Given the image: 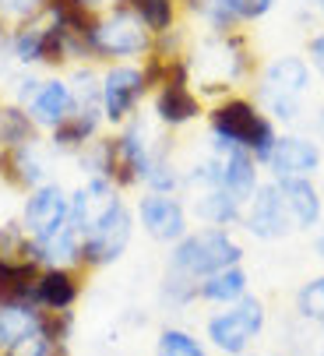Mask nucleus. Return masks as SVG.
Returning <instances> with one entry per match:
<instances>
[{
	"mask_svg": "<svg viewBox=\"0 0 324 356\" xmlns=\"http://www.w3.org/2000/svg\"><path fill=\"white\" fill-rule=\"evenodd\" d=\"M211 134H215V152H229V148H247L254 163L268 166L272 148L279 141L272 120H268L250 99H226L211 110Z\"/></svg>",
	"mask_w": 324,
	"mask_h": 356,
	"instance_id": "obj_1",
	"label": "nucleus"
},
{
	"mask_svg": "<svg viewBox=\"0 0 324 356\" xmlns=\"http://www.w3.org/2000/svg\"><path fill=\"white\" fill-rule=\"evenodd\" d=\"M243 261V247L229 236V229H197V233H187L177 247H173V258H170V268L201 282L222 268H233Z\"/></svg>",
	"mask_w": 324,
	"mask_h": 356,
	"instance_id": "obj_2",
	"label": "nucleus"
},
{
	"mask_svg": "<svg viewBox=\"0 0 324 356\" xmlns=\"http://www.w3.org/2000/svg\"><path fill=\"white\" fill-rule=\"evenodd\" d=\"M131 212L127 205L113 194L88 216V226L81 229V247H78V261L85 265H110L131 243Z\"/></svg>",
	"mask_w": 324,
	"mask_h": 356,
	"instance_id": "obj_3",
	"label": "nucleus"
},
{
	"mask_svg": "<svg viewBox=\"0 0 324 356\" xmlns=\"http://www.w3.org/2000/svg\"><path fill=\"white\" fill-rule=\"evenodd\" d=\"M310 88V64L303 57H275L261 74V103L275 120L293 124Z\"/></svg>",
	"mask_w": 324,
	"mask_h": 356,
	"instance_id": "obj_4",
	"label": "nucleus"
},
{
	"mask_svg": "<svg viewBox=\"0 0 324 356\" xmlns=\"http://www.w3.org/2000/svg\"><path fill=\"white\" fill-rule=\"evenodd\" d=\"M264 332V303L257 296H243L236 303H229V307L222 314H215L208 321V339L211 346L226 353V356H240L247 353V346Z\"/></svg>",
	"mask_w": 324,
	"mask_h": 356,
	"instance_id": "obj_5",
	"label": "nucleus"
},
{
	"mask_svg": "<svg viewBox=\"0 0 324 356\" xmlns=\"http://www.w3.org/2000/svg\"><path fill=\"white\" fill-rule=\"evenodd\" d=\"M71 219V201L64 197V191L57 184H42L32 191L29 205H25V233L32 243H46L53 240Z\"/></svg>",
	"mask_w": 324,
	"mask_h": 356,
	"instance_id": "obj_6",
	"label": "nucleus"
},
{
	"mask_svg": "<svg viewBox=\"0 0 324 356\" xmlns=\"http://www.w3.org/2000/svg\"><path fill=\"white\" fill-rule=\"evenodd\" d=\"M152 46L148 25L127 8L95 25V54L102 57H138Z\"/></svg>",
	"mask_w": 324,
	"mask_h": 356,
	"instance_id": "obj_7",
	"label": "nucleus"
},
{
	"mask_svg": "<svg viewBox=\"0 0 324 356\" xmlns=\"http://www.w3.org/2000/svg\"><path fill=\"white\" fill-rule=\"evenodd\" d=\"M187 64L180 57H170L166 60V85L159 88L155 95V113L162 124H170V127H180L187 120H194L201 113V103H197V95L187 88Z\"/></svg>",
	"mask_w": 324,
	"mask_h": 356,
	"instance_id": "obj_8",
	"label": "nucleus"
},
{
	"mask_svg": "<svg viewBox=\"0 0 324 356\" xmlns=\"http://www.w3.org/2000/svg\"><path fill=\"white\" fill-rule=\"evenodd\" d=\"M243 226L257 240H282L293 229V219L286 212V201H282L275 180L272 184H261L254 191V197L247 201V209H243Z\"/></svg>",
	"mask_w": 324,
	"mask_h": 356,
	"instance_id": "obj_9",
	"label": "nucleus"
},
{
	"mask_svg": "<svg viewBox=\"0 0 324 356\" xmlns=\"http://www.w3.org/2000/svg\"><path fill=\"white\" fill-rule=\"evenodd\" d=\"M138 216H141V226L152 240L159 243H180L187 236V212L177 197L170 194H148L141 197L138 205Z\"/></svg>",
	"mask_w": 324,
	"mask_h": 356,
	"instance_id": "obj_10",
	"label": "nucleus"
},
{
	"mask_svg": "<svg viewBox=\"0 0 324 356\" xmlns=\"http://www.w3.org/2000/svg\"><path fill=\"white\" fill-rule=\"evenodd\" d=\"M268 170H272L275 180H293V177L310 180L321 170V145L307 141V138H296V134H282L272 148Z\"/></svg>",
	"mask_w": 324,
	"mask_h": 356,
	"instance_id": "obj_11",
	"label": "nucleus"
},
{
	"mask_svg": "<svg viewBox=\"0 0 324 356\" xmlns=\"http://www.w3.org/2000/svg\"><path fill=\"white\" fill-rule=\"evenodd\" d=\"M145 78L141 71L134 67H113L110 74H106V81L99 85V106L102 113L110 117V120H124L134 106H138V99L145 95Z\"/></svg>",
	"mask_w": 324,
	"mask_h": 356,
	"instance_id": "obj_12",
	"label": "nucleus"
},
{
	"mask_svg": "<svg viewBox=\"0 0 324 356\" xmlns=\"http://www.w3.org/2000/svg\"><path fill=\"white\" fill-rule=\"evenodd\" d=\"M282 201H286V212L293 219V229H314L324 216V201L317 194V187L303 177H293V180H275Z\"/></svg>",
	"mask_w": 324,
	"mask_h": 356,
	"instance_id": "obj_13",
	"label": "nucleus"
},
{
	"mask_svg": "<svg viewBox=\"0 0 324 356\" xmlns=\"http://www.w3.org/2000/svg\"><path fill=\"white\" fill-rule=\"evenodd\" d=\"M219 159H222V180H219V187L229 191L236 201H250L254 191L261 187L254 156H250L247 148H229V152H222Z\"/></svg>",
	"mask_w": 324,
	"mask_h": 356,
	"instance_id": "obj_14",
	"label": "nucleus"
},
{
	"mask_svg": "<svg viewBox=\"0 0 324 356\" xmlns=\"http://www.w3.org/2000/svg\"><path fill=\"white\" fill-rule=\"evenodd\" d=\"M194 216L201 222H208L211 229H229V226L243 222V201H236L222 187H211L194 197Z\"/></svg>",
	"mask_w": 324,
	"mask_h": 356,
	"instance_id": "obj_15",
	"label": "nucleus"
},
{
	"mask_svg": "<svg viewBox=\"0 0 324 356\" xmlns=\"http://www.w3.org/2000/svg\"><path fill=\"white\" fill-rule=\"evenodd\" d=\"M39 321H42V311L35 303H4L0 307V349H15L18 342L39 335Z\"/></svg>",
	"mask_w": 324,
	"mask_h": 356,
	"instance_id": "obj_16",
	"label": "nucleus"
},
{
	"mask_svg": "<svg viewBox=\"0 0 324 356\" xmlns=\"http://www.w3.org/2000/svg\"><path fill=\"white\" fill-rule=\"evenodd\" d=\"M35 282H39L35 261L0 258V307L4 303H35Z\"/></svg>",
	"mask_w": 324,
	"mask_h": 356,
	"instance_id": "obj_17",
	"label": "nucleus"
},
{
	"mask_svg": "<svg viewBox=\"0 0 324 356\" xmlns=\"http://www.w3.org/2000/svg\"><path fill=\"white\" fill-rule=\"evenodd\" d=\"M74 300H78V279H74L67 268L39 272V282H35V307L67 311Z\"/></svg>",
	"mask_w": 324,
	"mask_h": 356,
	"instance_id": "obj_18",
	"label": "nucleus"
},
{
	"mask_svg": "<svg viewBox=\"0 0 324 356\" xmlns=\"http://www.w3.org/2000/svg\"><path fill=\"white\" fill-rule=\"evenodd\" d=\"M74 110V95L64 81H46L32 99V117L46 127H60Z\"/></svg>",
	"mask_w": 324,
	"mask_h": 356,
	"instance_id": "obj_19",
	"label": "nucleus"
},
{
	"mask_svg": "<svg viewBox=\"0 0 324 356\" xmlns=\"http://www.w3.org/2000/svg\"><path fill=\"white\" fill-rule=\"evenodd\" d=\"M197 296L208 300V303H226V307H229V303H236V300L247 296V272L240 265L215 272V275H208V279L197 282Z\"/></svg>",
	"mask_w": 324,
	"mask_h": 356,
	"instance_id": "obj_20",
	"label": "nucleus"
},
{
	"mask_svg": "<svg viewBox=\"0 0 324 356\" xmlns=\"http://www.w3.org/2000/svg\"><path fill=\"white\" fill-rule=\"evenodd\" d=\"M95 124H99V110L95 106H74L71 117L53 127V141L64 145V148H74V145H85L92 134H95Z\"/></svg>",
	"mask_w": 324,
	"mask_h": 356,
	"instance_id": "obj_21",
	"label": "nucleus"
},
{
	"mask_svg": "<svg viewBox=\"0 0 324 356\" xmlns=\"http://www.w3.org/2000/svg\"><path fill=\"white\" fill-rule=\"evenodd\" d=\"M0 173H4L15 187H32L42 177L39 163L29 156V148H4L0 152Z\"/></svg>",
	"mask_w": 324,
	"mask_h": 356,
	"instance_id": "obj_22",
	"label": "nucleus"
},
{
	"mask_svg": "<svg viewBox=\"0 0 324 356\" xmlns=\"http://www.w3.org/2000/svg\"><path fill=\"white\" fill-rule=\"evenodd\" d=\"M35 138V124L29 113H22L18 106L0 110V145L4 148H29Z\"/></svg>",
	"mask_w": 324,
	"mask_h": 356,
	"instance_id": "obj_23",
	"label": "nucleus"
},
{
	"mask_svg": "<svg viewBox=\"0 0 324 356\" xmlns=\"http://www.w3.org/2000/svg\"><path fill=\"white\" fill-rule=\"evenodd\" d=\"M155 356H208L204 346L184 332V328H166L159 335V346H155Z\"/></svg>",
	"mask_w": 324,
	"mask_h": 356,
	"instance_id": "obj_24",
	"label": "nucleus"
},
{
	"mask_svg": "<svg viewBox=\"0 0 324 356\" xmlns=\"http://www.w3.org/2000/svg\"><path fill=\"white\" fill-rule=\"evenodd\" d=\"M296 311H300L303 321L324 325V275L300 286V293H296Z\"/></svg>",
	"mask_w": 324,
	"mask_h": 356,
	"instance_id": "obj_25",
	"label": "nucleus"
},
{
	"mask_svg": "<svg viewBox=\"0 0 324 356\" xmlns=\"http://www.w3.org/2000/svg\"><path fill=\"white\" fill-rule=\"evenodd\" d=\"M145 184L152 187V194H170V191L177 187V173H173V166L166 163V156H152L148 173H145Z\"/></svg>",
	"mask_w": 324,
	"mask_h": 356,
	"instance_id": "obj_26",
	"label": "nucleus"
},
{
	"mask_svg": "<svg viewBox=\"0 0 324 356\" xmlns=\"http://www.w3.org/2000/svg\"><path fill=\"white\" fill-rule=\"evenodd\" d=\"M4 356H64V342H53L46 335H32V339L18 342L15 349H8Z\"/></svg>",
	"mask_w": 324,
	"mask_h": 356,
	"instance_id": "obj_27",
	"label": "nucleus"
},
{
	"mask_svg": "<svg viewBox=\"0 0 324 356\" xmlns=\"http://www.w3.org/2000/svg\"><path fill=\"white\" fill-rule=\"evenodd\" d=\"M162 293H166V300H170V303H191V300L197 296V282L170 268V275H166V286H162Z\"/></svg>",
	"mask_w": 324,
	"mask_h": 356,
	"instance_id": "obj_28",
	"label": "nucleus"
},
{
	"mask_svg": "<svg viewBox=\"0 0 324 356\" xmlns=\"http://www.w3.org/2000/svg\"><path fill=\"white\" fill-rule=\"evenodd\" d=\"M64 54H67L64 32H60L57 25L42 29V46H39V60H46V64H60V60H64Z\"/></svg>",
	"mask_w": 324,
	"mask_h": 356,
	"instance_id": "obj_29",
	"label": "nucleus"
},
{
	"mask_svg": "<svg viewBox=\"0 0 324 356\" xmlns=\"http://www.w3.org/2000/svg\"><path fill=\"white\" fill-rule=\"evenodd\" d=\"M39 46H42V29H22L15 35V54L22 60H39Z\"/></svg>",
	"mask_w": 324,
	"mask_h": 356,
	"instance_id": "obj_30",
	"label": "nucleus"
},
{
	"mask_svg": "<svg viewBox=\"0 0 324 356\" xmlns=\"http://www.w3.org/2000/svg\"><path fill=\"white\" fill-rule=\"evenodd\" d=\"M229 4L240 15V22H254V18H264L268 11H272L275 0H229Z\"/></svg>",
	"mask_w": 324,
	"mask_h": 356,
	"instance_id": "obj_31",
	"label": "nucleus"
},
{
	"mask_svg": "<svg viewBox=\"0 0 324 356\" xmlns=\"http://www.w3.org/2000/svg\"><path fill=\"white\" fill-rule=\"evenodd\" d=\"M307 54H310V64L324 74V35H314V39H310V49H307Z\"/></svg>",
	"mask_w": 324,
	"mask_h": 356,
	"instance_id": "obj_32",
	"label": "nucleus"
},
{
	"mask_svg": "<svg viewBox=\"0 0 324 356\" xmlns=\"http://www.w3.org/2000/svg\"><path fill=\"white\" fill-rule=\"evenodd\" d=\"M4 4H8L11 11L22 15V11H32V8H35V0H4Z\"/></svg>",
	"mask_w": 324,
	"mask_h": 356,
	"instance_id": "obj_33",
	"label": "nucleus"
},
{
	"mask_svg": "<svg viewBox=\"0 0 324 356\" xmlns=\"http://www.w3.org/2000/svg\"><path fill=\"white\" fill-rule=\"evenodd\" d=\"M314 131H317V138L324 141V106L317 110V117H314Z\"/></svg>",
	"mask_w": 324,
	"mask_h": 356,
	"instance_id": "obj_34",
	"label": "nucleus"
},
{
	"mask_svg": "<svg viewBox=\"0 0 324 356\" xmlns=\"http://www.w3.org/2000/svg\"><path fill=\"white\" fill-rule=\"evenodd\" d=\"M208 4H211V0H187V8H191V11H197V15H204V11H208Z\"/></svg>",
	"mask_w": 324,
	"mask_h": 356,
	"instance_id": "obj_35",
	"label": "nucleus"
},
{
	"mask_svg": "<svg viewBox=\"0 0 324 356\" xmlns=\"http://www.w3.org/2000/svg\"><path fill=\"white\" fill-rule=\"evenodd\" d=\"M314 247H317V254H321V258H324V229L317 233V240H314Z\"/></svg>",
	"mask_w": 324,
	"mask_h": 356,
	"instance_id": "obj_36",
	"label": "nucleus"
},
{
	"mask_svg": "<svg viewBox=\"0 0 324 356\" xmlns=\"http://www.w3.org/2000/svg\"><path fill=\"white\" fill-rule=\"evenodd\" d=\"M240 356H275V353H240Z\"/></svg>",
	"mask_w": 324,
	"mask_h": 356,
	"instance_id": "obj_37",
	"label": "nucleus"
},
{
	"mask_svg": "<svg viewBox=\"0 0 324 356\" xmlns=\"http://www.w3.org/2000/svg\"><path fill=\"white\" fill-rule=\"evenodd\" d=\"M78 4H81V8H88V4H95V0H78Z\"/></svg>",
	"mask_w": 324,
	"mask_h": 356,
	"instance_id": "obj_38",
	"label": "nucleus"
},
{
	"mask_svg": "<svg viewBox=\"0 0 324 356\" xmlns=\"http://www.w3.org/2000/svg\"><path fill=\"white\" fill-rule=\"evenodd\" d=\"M317 8H321V15H324V0H317Z\"/></svg>",
	"mask_w": 324,
	"mask_h": 356,
	"instance_id": "obj_39",
	"label": "nucleus"
},
{
	"mask_svg": "<svg viewBox=\"0 0 324 356\" xmlns=\"http://www.w3.org/2000/svg\"><path fill=\"white\" fill-rule=\"evenodd\" d=\"M0 35H4V29H0Z\"/></svg>",
	"mask_w": 324,
	"mask_h": 356,
	"instance_id": "obj_40",
	"label": "nucleus"
}]
</instances>
